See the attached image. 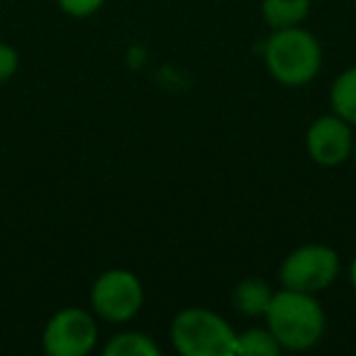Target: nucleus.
Returning a JSON list of instances; mask_svg holds the SVG:
<instances>
[{
  "label": "nucleus",
  "instance_id": "9b49d317",
  "mask_svg": "<svg viewBox=\"0 0 356 356\" xmlns=\"http://www.w3.org/2000/svg\"><path fill=\"white\" fill-rule=\"evenodd\" d=\"M159 354H161V349L147 334H139V332L118 334L105 346V356H159Z\"/></svg>",
  "mask_w": 356,
  "mask_h": 356
},
{
  "label": "nucleus",
  "instance_id": "2eb2a0df",
  "mask_svg": "<svg viewBox=\"0 0 356 356\" xmlns=\"http://www.w3.org/2000/svg\"><path fill=\"white\" fill-rule=\"evenodd\" d=\"M351 283H354V288H356V259H354V264H351Z\"/></svg>",
  "mask_w": 356,
  "mask_h": 356
},
{
  "label": "nucleus",
  "instance_id": "f8f14e48",
  "mask_svg": "<svg viewBox=\"0 0 356 356\" xmlns=\"http://www.w3.org/2000/svg\"><path fill=\"white\" fill-rule=\"evenodd\" d=\"M281 344L271 330H249L237 337V354L242 356H278Z\"/></svg>",
  "mask_w": 356,
  "mask_h": 356
},
{
  "label": "nucleus",
  "instance_id": "7ed1b4c3",
  "mask_svg": "<svg viewBox=\"0 0 356 356\" xmlns=\"http://www.w3.org/2000/svg\"><path fill=\"white\" fill-rule=\"evenodd\" d=\"M173 346L184 356H232L237 334L220 315L203 307L184 310L171 327Z\"/></svg>",
  "mask_w": 356,
  "mask_h": 356
},
{
  "label": "nucleus",
  "instance_id": "f257e3e1",
  "mask_svg": "<svg viewBox=\"0 0 356 356\" xmlns=\"http://www.w3.org/2000/svg\"><path fill=\"white\" fill-rule=\"evenodd\" d=\"M266 322L276 341L286 349L302 351L317 344L325 332V312L310 293L286 291L276 293L266 310Z\"/></svg>",
  "mask_w": 356,
  "mask_h": 356
},
{
  "label": "nucleus",
  "instance_id": "39448f33",
  "mask_svg": "<svg viewBox=\"0 0 356 356\" xmlns=\"http://www.w3.org/2000/svg\"><path fill=\"white\" fill-rule=\"evenodd\" d=\"M90 300H93V307L100 317L110 322H127L142 307L144 293L134 273L115 268L95 281Z\"/></svg>",
  "mask_w": 356,
  "mask_h": 356
},
{
  "label": "nucleus",
  "instance_id": "dca6fc26",
  "mask_svg": "<svg viewBox=\"0 0 356 356\" xmlns=\"http://www.w3.org/2000/svg\"><path fill=\"white\" fill-rule=\"evenodd\" d=\"M354 152H356V144H354Z\"/></svg>",
  "mask_w": 356,
  "mask_h": 356
},
{
  "label": "nucleus",
  "instance_id": "9d476101",
  "mask_svg": "<svg viewBox=\"0 0 356 356\" xmlns=\"http://www.w3.org/2000/svg\"><path fill=\"white\" fill-rule=\"evenodd\" d=\"M332 108L334 115L356 124V66L339 76L332 86Z\"/></svg>",
  "mask_w": 356,
  "mask_h": 356
},
{
  "label": "nucleus",
  "instance_id": "4468645a",
  "mask_svg": "<svg viewBox=\"0 0 356 356\" xmlns=\"http://www.w3.org/2000/svg\"><path fill=\"white\" fill-rule=\"evenodd\" d=\"M15 71H17V51L0 42V83H6L8 79H13Z\"/></svg>",
  "mask_w": 356,
  "mask_h": 356
},
{
  "label": "nucleus",
  "instance_id": "20e7f679",
  "mask_svg": "<svg viewBox=\"0 0 356 356\" xmlns=\"http://www.w3.org/2000/svg\"><path fill=\"white\" fill-rule=\"evenodd\" d=\"M339 259L325 244H307L291 254L281 266V283L291 291L317 293L337 278Z\"/></svg>",
  "mask_w": 356,
  "mask_h": 356
},
{
  "label": "nucleus",
  "instance_id": "0eeeda50",
  "mask_svg": "<svg viewBox=\"0 0 356 356\" xmlns=\"http://www.w3.org/2000/svg\"><path fill=\"white\" fill-rule=\"evenodd\" d=\"M354 149L349 122L339 115H325L307 129V154L320 166H339Z\"/></svg>",
  "mask_w": 356,
  "mask_h": 356
},
{
  "label": "nucleus",
  "instance_id": "423d86ee",
  "mask_svg": "<svg viewBox=\"0 0 356 356\" xmlns=\"http://www.w3.org/2000/svg\"><path fill=\"white\" fill-rule=\"evenodd\" d=\"M95 320L79 307L56 312L44 330V349L51 356H86L95 346Z\"/></svg>",
  "mask_w": 356,
  "mask_h": 356
},
{
  "label": "nucleus",
  "instance_id": "ddd939ff",
  "mask_svg": "<svg viewBox=\"0 0 356 356\" xmlns=\"http://www.w3.org/2000/svg\"><path fill=\"white\" fill-rule=\"evenodd\" d=\"M105 0H59V6L64 13L74 17H86V15H93L95 10H100Z\"/></svg>",
  "mask_w": 356,
  "mask_h": 356
},
{
  "label": "nucleus",
  "instance_id": "f03ea898",
  "mask_svg": "<svg viewBox=\"0 0 356 356\" xmlns=\"http://www.w3.org/2000/svg\"><path fill=\"white\" fill-rule=\"evenodd\" d=\"M322 64L317 40L300 27L276 30L266 42V66L283 86H305Z\"/></svg>",
  "mask_w": 356,
  "mask_h": 356
},
{
  "label": "nucleus",
  "instance_id": "1a4fd4ad",
  "mask_svg": "<svg viewBox=\"0 0 356 356\" xmlns=\"http://www.w3.org/2000/svg\"><path fill=\"white\" fill-rule=\"evenodd\" d=\"M264 17L273 30L296 27L310 13V0H264Z\"/></svg>",
  "mask_w": 356,
  "mask_h": 356
},
{
  "label": "nucleus",
  "instance_id": "6e6552de",
  "mask_svg": "<svg viewBox=\"0 0 356 356\" xmlns=\"http://www.w3.org/2000/svg\"><path fill=\"white\" fill-rule=\"evenodd\" d=\"M273 300V291L264 278H244L242 283L237 286L232 296V302L239 312L249 317H257V315H266L268 305Z\"/></svg>",
  "mask_w": 356,
  "mask_h": 356
}]
</instances>
